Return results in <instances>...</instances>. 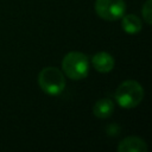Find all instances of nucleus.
I'll list each match as a JSON object with an SVG mask.
<instances>
[{"label":"nucleus","mask_w":152,"mask_h":152,"mask_svg":"<svg viewBox=\"0 0 152 152\" xmlns=\"http://www.w3.org/2000/svg\"><path fill=\"white\" fill-rule=\"evenodd\" d=\"M144 99V89L141 84L134 80H127L120 83L115 91L116 103L122 108H134Z\"/></svg>","instance_id":"f257e3e1"},{"label":"nucleus","mask_w":152,"mask_h":152,"mask_svg":"<svg viewBox=\"0 0 152 152\" xmlns=\"http://www.w3.org/2000/svg\"><path fill=\"white\" fill-rule=\"evenodd\" d=\"M38 84L40 89L51 96L59 95L65 88V77L63 72L55 66H46L38 75Z\"/></svg>","instance_id":"f03ea898"},{"label":"nucleus","mask_w":152,"mask_h":152,"mask_svg":"<svg viewBox=\"0 0 152 152\" xmlns=\"http://www.w3.org/2000/svg\"><path fill=\"white\" fill-rule=\"evenodd\" d=\"M63 72L71 80H82L87 77L89 71L88 57L80 51L66 53L62 61Z\"/></svg>","instance_id":"7ed1b4c3"},{"label":"nucleus","mask_w":152,"mask_h":152,"mask_svg":"<svg viewBox=\"0 0 152 152\" xmlns=\"http://www.w3.org/2000/svg\"><path fill=\"white\" fill-rule=\"evenodd\" d=\"M95 11L97 15L104 20L114 21L121 19L126 11V4L124 0H96Z\"/></svg>","instance_id":"20e7f679"},{"label":"nucleus","mask_w":152,"mask_h":152,"mask_svg":"<svg viewBox=\"0 0 152 152\" xmlns=\"http://www.w3.org/2000/svg\"><path fill=\"white\" fill-rule=\"evenodd\" d=\"M118 151L119 152H147V145L139 137H127L119 142Z\"/></svg>","instance_id":"39448f33"},{"label":"nucleus","mask_w":152,"mask_h":152,"mask_svg":"<svg viewBox=\"0 0 152 152\" xmlns=\"http://www.w3.org/2000/svg\"><path fill=\"white\" fill-rule=\"evenodd\" d=\"M91 64L95 68V70H97L99 72H109L110 70H113L115 61L112 55H109L108 52L101 51L93 56Z\"/></svg>","instance_id":"423d86ee"},{"label":"nucleus","mask_w":152,"mask_h":152,"mask_svg":"<svg viewBox=\"0 0 152 152\" xmlns=\"http://www.w3.org/2000/svg\"><path fill=\"white\" fill-rule=\"evenodd\" d=\"M113 112H114V102L108 97H103L99 100L93 107V113L99 119H107L113 114Z\"/></svg>","instance_id":"0eeeda50"},{"label":"nucleus","mask_w":152,"mask_h":152,"mask_svg":"<svg viewBox=\"0 0 152 152\" xmlns=\"http://www.w3.org/2000/svg\"><path fill=\"white\" fill-rule=\"evenodd\" d=\"M121 26L122 30L129 34H135L138 32L141 31V20L139 19V17L134 15V14H126L121 17Z\"/></svg>","instance_id":"6e6552de"},{"label":"nucleus","mask_w":152,"mask_h":152,"mask_svg":"<svg viewBox=\"0 0 152 152\" xmlns=\"http://www.w3.org/2000/svg\"><path fill=\"white\" fill-rule=\"evenodd\" d=\"M142 18L147 24H152V0H146L142 5Z\"/></svg>","instance_id":"1a4fd4ad"}]
</instances>
